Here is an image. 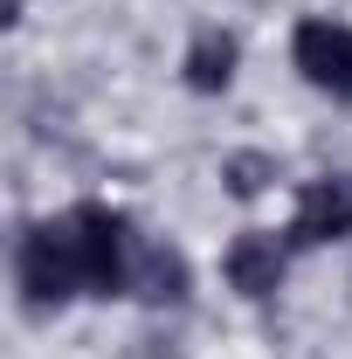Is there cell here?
<instances>
[{
  "label": "cell",
  "instance_id": "cell-1",
  "mask_svg": "<svg viewBox=\"0 0 352 359\" xmlns=\"http://www.w3.org/2000/svg\"><path fill=\"white\" fill-rule=\"evenodd\" d=\"M14 283H21V304L35 318L62 311V304H76L90 297L83 283V249H76V222L69 215H55V222H35L21 235V249H14Z\"/></svg>",
  "mask_w": 352,
  "mask_h": 359
},
{
  "label": "cell",
  "instance_id": "cell-2",
  "mask_svg": "<svg viewBox=\"0 0 352 359\" xmlns=\"http://www.w3.org/2000/svg\"><path fill=\"white\" fill-rule=\"evenodd\" d=\"M290 62H297V76H304L311 90H325V97H352V28H346V21H332V14L297 21V35H290Z\"/></svg>",
  "mask_w": 352,
  "mask_h": 359
},
{
  "label": "cell",
  "instance_id": "cell-3",
  "mask_svg": "<svg viewBox=\"0 0 352 359\" xmlns=\"http://www.w3.org/2000/svg\"><path fill=\"white\" fill-rule=\"evenodd\" d=\"M352 235V173H332V180H311L297 194V215L283 228L290 249H318V242H339Z\"/></svg>",
  "mask_w": 352,
  "mask_h": 359
},
{
  "label": "cell",
  "instance_id": "cell-4",
  "mask_svg": "<svg viewBox=\"0 0 352 359\" xmlns=\"http://www.w3.org/2000/svg\"><path fill=\"white\" fill-rule=\"evenodd\" d=\"M283 263H290V242H276V235H263V228H249V235H235V249H228V283H235L242 297H276Z\"/></svg>",
  "mask_w": 352,
  "mask_h": 359
},
{
  "label": "cell",
  "instance_id": "cell-5",
  "mask_svg": "<svg viewBox=\"0 0 352 359\" xmlns=\"http://www.w3.org/2000/svg\"><path fill=\"white\" fill-rule=\"evenodd\" d=\"M132 297H145V304H180V297H187V263H180V249L138 235V249H132Z\"/></svg>",
  "mask_w": 352,
  "mask_h": 359
},
{
  "label": "cell",
  "instance_id": "cell-6",
  "mask_svg": "<svg viewBox=\"0 0 352 359\" xmlns=\"http://www.w3.org/2000/svg\"><path fill=\"white\" fill-rule=\"evenodd\" d=\"M180 69H187V90H228L235 83V42H228L221 28H201Z\"/></svg>",
  "mask_w": 352,
  "mask_h": 359
}]
</instances>
